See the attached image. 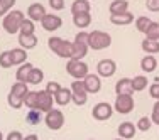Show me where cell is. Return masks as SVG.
Wrapping results in <instances>:
<instances>
[{
	"instance_id": "obj_16",
	"label": "cell",
	"mask_w": 159,
	"mask_h": 140,
	"mask_svg": "<svg viewBox=\"0 0 159 140\" xmlns=\"http://www.w3.org/2000/svg\"><path fill=\"white\" fill-rule=\"evenodd\" d=\"M117 132H119L120 138L130 140V138H134L135 133H137V127H135V123H132V122H122L119 125V128H117Z\"/></svg>"
},
{
	"instance_id": "obj_33",
	"label": "cell",
	"mask_w": 159,
	"mask_h": 140,
	"mask_svg": "<svg viewBox=\"0 0 159 140\" xmlns=\"http://www.w3.org/2000/svg\"><path fill=\"white\" fill-rule=\"evenodd\" d=\"M19 34H36V22H32L31 19L25 17L24 22H22V25H20Z\"/></svg>"
},
{
	"instance_id": "obj_9",
	"label": "cell",
	"mask_w": 159,
	"mask_h": 140,
	"mask_svg": "<svg viewBox=\"0 0 159 140\" xmlns=\"http://www.w3.org/2000/svg\"><path fill=\"white\" fill-rule=\"evenodd\" d=\"M44 123H46V127L52 132L61 130L63 125H64V113L58 108H52L51 112H48L46 115H44Z\"/></svg>"
},
{
	"instance_id": "obj_26",
	"label": "cell",
	"mask_w": 159,
	"mask_h": 140,
	"mask_svg": "<svg viewBox=\"0 0 159 140\" xmlns=\"http://www.w3.org/2000/svg\"><path fill=\"white\" fill-rule=\"evenodd\" d=\"M141 47H142V51L146 52V54L156 56L159 52V41H149V39L144 37V41L141 42Z\"/></svg>"
},
{
	"instance_id": "obj_49",
	"label": "cell",
	"mask_w": 159,
	"mask_h": 140,
	"mask_svg": "<svg viewBox=\"0 0 159 140\" xmlns=\"http://www.w3.org/2000/svg\"><path fill=\"white\" fill-rule=\"evenodd\" d=\"M113 140H125V138H120V137H119V138H113Z\"/></svg>"
},
{
	"instance_id": "obj_51",
	"label": "cell",
	"mask_w": 159,
	"mask_h": 140,
	"mask_svg": "<svg viewBox=\"0 0 159 140\" xmlns=\"http://www.w3.org/2000/svg\"><path fill=\"white\" fill-rule=\"evenodd\" d=\"M90 140H97V138H90Z\"/></svg>"
},
{
	"instance_id": "obj_37",
	"label": "cell",
	"mask_w": 159,
	"mask_h": 140,
	"mask_svg": "<svg viewBox=\"0 0 159 140\" xmlns=\"http://www.w3.org/2000/svg\"><path fill=\"white\" fill-rule=\"evenodd\" d=\"M0 68H3V69L12 68V59H10V52L9 51L0 52Z\"/></svg>"
},
{
	"instance_id": "obj_28",
	"label": "cell",
	"mask_w": 159,
	"mask_h": 140,
	"mask_svg": "<svg viewBox=\"0 0 159 140\" xmlns=\"http://www.w3.org/2000/svg\"><path fill=\"white\" fill-rule=\"evenodd\" d=\"M27 91H29V85H27V83L16 81L12 85V88H10L9 93H12V94H16V96H19V98H22V100H24V96L27 94Z\"/></svg>"
},
{
	"instance_id": "obj_19",
	"label": "cell",
	"mask_w": 159,
	"mask_h": 140,
	"mask_svg": "<svg viewBox=\"0 0 159 140\" xmlns=\"http://www.w3.org/2000/svg\"><path fill=\"white\" fill-rule=\"evenodd\" d=\"M80 14H92L90 0H75L71 3V15H80Z\"/></svg>"
},
{
	"instance_id": "obj_32",
	"label": "cell",
	"mask_w": 159,
	"mask_h": 140,
	"mask_svg": "<svg viewBox=\"0 0 159 140\" xmlns=\"http://www.w3.org/2000/svg\"><path fill=\"white\" fill-rule=\"evenodd\" d=\"M151 22H152V20H151L149 17L141 15V17H137V19L134 20V24H135V29H137V32H142V34H144V32L147 31V27L151 25Z\"/></svg>"
},
{
	"instance_id": "obj_21",
	"label": "cell",
	"mask_w": 159,
	"mask_h": 140,
	"mask_svg": "<svg viewBox=\"0 0 159 140\" xmlns=\"http://www.w3.org/2000/svg\"><path fill=\"white\" fill-rule=\"evenodd\" d=\"M10 59H12V66H20V64L27 63V51L22 47H14L10 49Z\"/></svg>"
},
{
	"instance_id": "obj_27",
	"label": "cell",
	"mask_w": 159,
	"mask_h": 140,
	"mask_svg": "<svg viewBox=\"0 0 159 140\" xmlns=\"http://www.w3.org/2000/svg\"><path fill=\"white\" fill-rule=\"evenodd\" d=\"M44 79V71L41 69V68H32V71L29 73L27 76V85H41Z\"/></svg>"
},
{
	"instance_id": "obj_4",
	"label": "cell",
	"mask_w": 159,
	"mask_h": 140,
	"mask_svg": "<svg viewBox=\"0 0 159 140\" xmlns=\"http://www.w3.org/2000/svg\"><path fill=\"white\" fill-rule=\"evenodd\" d=\"M88 49H90L88 47V32L80 31L75 36V41H73V56H71V59L83 61V58L86 56Z\"/></svg>"
},
{
	"instance_id": "obj_7",
	"label": "cell",
	"mask_w": 159,
	"mask_h": 140,
	"mask_svg": "<svg viewBox=\"0 0 159 140\" xmlns=\"http://www.w3.org/2000/svg\"><path fill=\"white\" fill-rule=\"evenodd\" d=\"M66 73L73 79H83L88 74V64L78 59H68L66 61Z\"/></svg>"
},
{
	"instance_id": "obj_22",
	"label": "cell",
	"mask_w": 159,
	"mask_h": 140,
	"mask_svg": "<svg viewBox=\"0 0 159 140\" xmlns=\"http://www.w3.org/2000/svg\"><path fill=\"white\" fill-rule=\"evenodd\" d=\"M156 68H157V59H156V56H152V54H146L144 58L141 59V69L144 71V73H152V71H156Z\"/></svg>"
},
{
	"instance_id": "obj_41",
	"label": "cell",
	"mask_w": 159,
	"mask_h": 140,
	"mask_svg": "<svg viewBox=\"0 0 159 140\" xmlns=\"http://www.w3.org/2000/svg\"><path fill=\"white\" fill-rule=\"evenodd\" d=\"M149 94H151V98H154V100H159V83L149 85Z\"/></svg>"
},
{
	"instance_id": "obj_18",
	"label": "cell",
	"mask_w": 159,
	"mask_h": 140,
	"mask_svg": "<svg viewBox=\"0 0 159 140\" xmlns=\"http://www.w3.org/2000/svg\"><path fill=\"white\" fill-rule=\"evenodd\" d=\"M115 94H134L132 78H120L115 83Z\"/></svg>"
},
{
	"instance_id": "obj_5",
	"label": "cell",
	"mask_w": 159,
	"mask_h": 140,
	"mask_svg": "<svg viewBox=\"0 0 159 140\" xmlns=\"http://www.w3.org/2000/svg\"><path fill=\"white\" fill-rule=\"evenodd\" d=\"M71 90V94H73V100L71 103H75L76 107H85L86 101H88V91L85 88V83L83 79H75L70 86Z\"/></svg>"
},
{
	"instance_id": "obj_20",
	"label": "cell",
	"mask_w": 159,
	"mask_h": 140,
	"mask_svg": "<svg viewBox=\"0 0 159 140\" xmlns=\"http://www.w3.org/2000/svg\"><path fill=\"white\" fill-rule=\"evenodd\" d=\"M132 22H134V14L132 12H124V14H119V15H110V24L119 25V27L130 25Z\"/></svg>"
},
{
	"instance_id": "obj_35",
	"label": "cell",
	"mask_w": 159,
	"mask_h": 140,
	"mask_svg": "<svg viewBox=\"0 0 159 140\" xmlns=\"http://www.w3.org/2000/svg\"><path fill=\"white\" fill-rule=\"evenodd\" d=\"M41 120H44V118H43L39 110H31V112H27V115H25V122L31 123V125L41 123Z\"/></svg>"
},
{
	"instance_id": "obj_23",
	"label": "cell",
	"mask_w": 159,
	"mask_h": 140,
	"mask_svg": "<svg viewBox=\"0 0 159 140\" xmlns=\"http://www.w3.org/2000/svg\"><path fill=\"white\" fill-rule=\"evenodd\" d=\"M108 12H110V15H119V14L129 12V2L127 0H113L108 5Z\"/></svg>"
},
{
	"instance_id": "obj_1",
	"label": "cell",
	"mask_w": 159,
	"mask_h": 140,
	"mask_svg": "<svg viewBox=\"0 0 159 140\" xmlns=\"http://www.w3.org/2000/svg\"><path fill=\"white\" fill-rule=\"evenodd\" d=\"M24 19H25V14L22 12V10H17V9L9 10V12L5 14V17H3V20H2V29L7 34H10V36L19 34Z\"/></svg>"
},
{
	"instance_id": "obj_13",
	"label": "cell",
	"mask_w": 159,
	"mask_h": 140,
	"mask_svg": "<svg viewBox=\"0 0 159 140\" xmlns=\"http://www.w3.org/2000/svg\"><path fill=\"white\" fill-rule=\"evenodd\" d=\"M83 83H85V88L88 94H97L100 93L102 90V78L98 74H93V73H88L85 78H83Z\"/></svg>"
},
{
	"instance_id": "obj_38",
	"label": "cell",
	"mask_w": 159,
	"mask_h": 140,
	"mask_svg": "<svg viewBox=\"0 0 159 140\" xmlns=\"http://www.w3.org/2000/svg\"><path fill=\"white\" fill-rule=\"evenodd\" d=\"M59 88H61V85H59L58 81H49L44 90H46V91H48L49 94H52V96H54V94L59 91Z\"/></svg>"
},
{
	"instance_id": "obj_3",
	"label": "cell",
	"mask_w": 159,
	"mask_h": 140,
	"mask_svg": "<svg viewBox=\"0 0 159 140\" xmlns=\"http://www.w3.org/2000/svg\"><path fill=\"white\" fill-rule=\"evenodd\" d=\"M112 46V36L105 31H92L88 32V47L93 51H103Z\"/></svg>"
},
{
	"instance_id": "obj_25",
	"label": "cell",
	"mask_w": 159,
	"mask_h": 140,
	"mask_svg": "<svg viewBox=\"0 0 159 140\" xmlns=\"http://www.w3.org/2000/svg\"><path fill=\"white\" fill-rule=\"evenodd\" d=\"M32 64L31 63H24V64H20V66L17 68V71H16V79L17 81H20V83H27V76H29V73L32 71Z\"/></svg>"
},
{
	"instance_id": "obj_43",
	"label": "cell",
	"mask_w": 159,
	"mask_h": 140,
	"mask_svg": "<svg viewBox=\"0 0 159 140\" xmlns=\"http://www.w3.org/2000/svg\"><path fill=\"white\" fill-rule=\"evenodd\" d=\"M0 2H2L3 5H5L7 9H9V10H12V9H14V5H16V2H17V0H0Z\"/></svg>"
},
{
	"instance_id": "obj_29",
	"label": "cell",
	"mask_w": 159,
	"mask_h": 140,
	"mask_svg": "<svg viewBox=\"0 0 159 140\" xmlns=\"http://www.w3.org/2000/svg\"><path fill=\"white\" fill-rule=\"evenodd\" d=\"M149 81H147V76L144 74H137V76L132 78V86H134V93H139V91H144L147 88Z\"/></svg>"
},
{
	"instance_id": "obj_48",
	"label": "cell",
	"mask_w": 159,
	"mask_h": 140,
	"mask_svg": "<svg viewBox=\"0 0 159 140\" xmlns=\"http://www.w3.org/2000/svg\"><path fill=\"white\" fill-rule=\"evenodd\" d=\"M0 140H5V137H3V133L0 132Z\"/></svg>"
},
{
	"instance_id": "obj_8",
	"label": "cell",
	"mask_w": 159,
	"mask_h": 140,
	"mask_svg": "<svg viewBox=\"0 0 159 140\" xmlns=\"http://www.w3.org/2000/svg\"><path fill=\"white\" fill-rule=\"evenodd\" d=\"M113 113H115L113 105H110L108 101H100L92 110V116L97 122H107V120H110L113 116Z\"/></svg>"
},
{
	"instance_id": "obj_10",
	"label": "cell",
	"mask_w": 159,
	"mask_h": 140,
	"mask_svg": "<svg viewBox=\"0 0 159 140\" xmlns=\"http://www.w3.org/2000/svg\"><path fill=\"white\" fill-rule=\"evenodd\" d=\"M117 73V63L113 59H102L97 64V74L100 78H112Z\"/></svg>"
},
{
	"instance_id": "obj_44",
	"label": "cell",
	"mask_w": 159,
	"mask_h": 140,
	"mask_svg": "<svg viewBox=\"0 0 159 140\" xmlns=\"http://www.w3.org/2000/svg\"><path fill=\"white\" fill-rule=\"evenodd\" d=\"M151 120L154 125H159V112H152L151 113Z\"/></svg>"
},
{
	"instance_id": "obj_12",
	"label": "cell",
	"mask_w": 159,
	"mask_h": 140,
	"mask_svg": "<svg viewBox=\"0 0 159 140\" xmlns=\"http://www.w3.org/2000/svg\"><path fill=\"white\" fill-rule=\"evenodd\" d=\"M63 25V19L56 14H46L44 19L41 20V27L48 32H54V31H59Z\"/></svg>"
},
{
	"instance_id": "obj_14",
	"label": "cell",
	"mask_w": 159,
	"mask_h": 140,
	"mask_svg": "<svg viewBox=\"0 0 159 140\" xmlns=\"http://www.w3.org/2000/svg\"><path fill=\"white\" fill-rule=\"evenodd\" d=\"M46 7L43 5V3H31V5L27 7V19H31L32 22H39L44 19L46 15Z\"/></svg>"
},
{
	"instance_id": "obj_30",
	"label": "cell",
	"mask_w": 159,
	"mask_h": 140,
	"mask_svg": "<svg viewBox=\"0 0 159 140\" xmlns=\"http://www.w3.org/2000/svg\"><path fill=\"white\" fill-rule=\"evenodd\" d=\"M144 36L149 41H159V24L157 22H151V25L147 27V31L144 32Z\"/></svg>"
},
{
	"instance_id": "obj_17",
	"label": "cell",
	"mask_w": 159,
	"mask_h": 140,
	"mask_svg": "<svg viewBox=\"0 0 159 140\" xmlns=\"http://www.w3.org/2000/svg\"><path fill=\"white\" fill-rule=\"evenodd\" d=\"M54 103L58 105V107H66V105L71 103V100H73V94H71V90L66 88V86H61L59 88V91L54 94Z\"/></svg>"
},
{
	"instance_id": "obj_2",
	"label": "cell",
	"mask_w": 159,
	"mask_h": 140,
	"mask_svg": "<svg viewBox=\"0 0 159 140\" xmlns=\"http://www.w3.org/2000/svg\"><path fill=\"white\" fill-rule=\"evenodd\" d=\"M48 47L49 51H52L56 56L59 58H64V59H71L73 56V42L63 39L59 36H51L48 39Z\"/></svg>"
},
{
	"instance_id": "obj_47",
	"label": "cell",
	"mask_w": 159,
	"mask_h": 140,
	"mask_svg": "<svg viewBox=\"0 0 159 140\" xmlns=\"http://www.w3.org/2000/svg\"><path fill=\"white\" fill-rule=\"evenodd\" d=\"M152 112H159V100H156V103L152 107Z\"/></svg>"
},
{
	"instance_id": "obj_39",
	"label": "cell",
	"mask_w": 159,
	"mask_h": 140,
	"mask_svg": "<svg viewBox=\"0 0 159 140\" xmlns=\"http://www.w3.org/2000/svg\"><path fill=\"white\" fill-rule=\"evenodd\" d=\"M48 2H49V7L52 10H56V12L64 9V0H48Z\"/></svg>"
},
{
	"instance_id": "obj_24",
	"label": "cell",
	"mask_w": 159,
	"mask_h": 140,
	"mask_svg": "<svg viewBox=\"0 0 159 140\" xmlns=\"http://www.w3.org/2000/svg\"><path fill=\"white\" fill-rule=\"evenodd\" d=\"M92 24V14H80V15H73V25L80 31L90 27Z\"/></svg>"
},
{
	"instance_id": "obj_42",
	"label": "cell",
	"mask_w": 159,
	"mask_h": 140,
	"mask_svg": "<svg viewBox=\"0 0 159 140\" xmlns=\"http://www.w3.org/2000/svg\"><path fill=\"white\" fill-rule=\"evenodd\" d=\"M22 138H24V135H22V132H19V130L9 132V135L5 137V140H22Z\"/></svg>"
},
{
	"instance_id": "obj_34",
	"label": "cell",
	"mask_w": 159,
	"mask_h": 140,
	"mask_svg": "<svg viewBox=\"0 0 159 140\" xmlns=\"http://www.w3.org/2000/svg\"><path fill=\"white\" fill-rule=\"evenodd\" d=\"M135 127H137L139 132H149L151 127H152V120H151V116H141L135 123Z\"/></svg>"
},
{
	"instance_id": "obj_15",
	"label": "cell",
	"mask_w": 159,
	"mask_h": 140,
	"mask_svg": "<svg viewBox=\"0 0 159 140\" xmlns=\"http://www.w3.org/2000/svg\"><path fill=\"white\" fill-rule=\"evenodd\" d=\"M17 42H19V47L25 49V51H31L37 46V36L36 34H19L17 37Z\"/></svg>"
},
{
	"instance_id": "obj_45",
	"label": "cell",
	"mask_w": 159,
	"mask_h": 140,
	"mask_svg": "<svg viewBox=\"0 0 159 140\" xmlns=\"http://www.w3.org/2000/svg\"><path fill=\"white\" fill-rule=\"evenodd\" d=\"M9 12V9H7L5 5H3L2 2H0V17H5V14Z\"/></svg>"
},
{
	"instance_id": "obj_31",
	"label": "cell",
	"mask_w": 159,
	"mask_h": 140,
	"mask_svg": "<svg viewBox=\"0 0 159 140\" xmlns=\"http://www.w3.org/2000/svg\"><path fill=\"white\" fill-rule=\"evenodd\" d=\"M24 105L29 110H36L37 108V91H31L29 90L27 94L24 96Z\"/></svg>"
},
{
	"instance_id": "obj_40",
	"label": "cell",
	"mask_w": 159,
	"mask_h": 140,
	"mask_svg": "<svg viewBox=\"0 0 159 140\" xmlns=\"http://www.w3.org/2000/svg\"><path fill=\"white\" fill-rule=\"evenodd\" d=\"M146 7L149 12H159V0H146Z\"/></svg>"
},
{
	"instance_id": "obj_11",
	"label": "cell",
	"mask_w": 159,
	"mask_h": 140,
	"mask_svg": "<svg viewBox=\"0 0 159 140\" xmlns=\"http://www.w3.org/2000/svg\"><path fill=\"white\" fill-rule=\"evenodd\" d=\"M52 105H54V98L52 94H49L46 90H41L37 91V108L41 113H48L52 110Z\"/></svg>"
},
{
	"instance_id": "obj_46",
	"label": "cell",
	"mask_w": 159,
	"mask_h": 140,
	"mask_svg": "<svg viewBox=\"0 0 159 140\" xmlns=\"http://www.w3.org/2000/svg\"><path fill=\"white\" fill-rule=\"evenodd\" d=\"M22 140H39V137H37L36 133H29V135H25Z\"/></svg>"
},
{
	"instance_id": "obj_6",
	"label": "cell",
	"mask_w": 159,
	"mask_h": 140,
	"mask_svg": "<svg viewBox=\"0 0 159 140\" xmlns=\"http://www.w3.org/2000/svg\"><path fill=\"white\" fill-rule=\"evenodd\" d=\"M135 108V100L132 94H117L115 103H113V110L120 115H129Z\"/></svg>"
},
{
	"instance_id": "obj_36",
	"label": "cell",
	"mask_w": 159,
	"mask_h": 140,
	"mask_svg": "<svg viewBox=\"0 0 159 140\" xmlns=\"http://www.w3.org/2000/svg\"><path fill=\"white\" fill-rule=\"evenodd\" d=\"M7 103H9V107L14 108V110H20L22 107H24V100L16 96V94H12V93L7 94Z\"/></svg>"
},
{
	"instance_id": "obj_50",
	"label": "cell",
	"mask_w": 159,
	"mask_h": 140,
	"mask_svg": "<svg viewBox=\"0 0 159 140\" xmlns=\"http://www.w3.org/2000/svg\"><path fill=\"white\" fill-rule=\"evenodd\" d=\"M0 32H2V24H0Z\"/></svg>"
}]
</instances>
